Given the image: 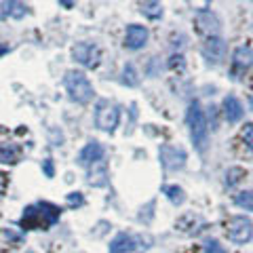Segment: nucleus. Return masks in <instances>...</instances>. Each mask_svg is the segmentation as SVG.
Instances as JSON below:
<instances>
[{"instance_id": "22", "label": "nucleus", "mask_w": 253, "mask_h": 253, "mask_svg": "<svg viewBox=\"0 0 253 253\" xmlns=\"http://www.w3.org/2000/svg\"><path fill=\"white\" fill-rule=\"evenodd\" d=\"M234 205L245 211H253V192H239L234 196Z\"/></svg>"}, {"instance_id": "18", "label": "nucleus", "mask_w": 253, "mask_h": 253, "mask_svg": "<svg viewBox=\"0 0 253 253\" xmlns=\"http://www.w3.org/2000/svg\"><path fill=\"white\" fill-rule=\"evenodd\" d=\"M141 13H144L148 19L163 17V4H161V0H144V2H141Z\"/></svg>"}, {"instance_id": "17", "label": "nucleus", "mask_w": 253, "mask_h": 253, "mask_svg": "<svg viewBox=\"0 0 253 253\" xmlns=\"http://www.w3.org/2000/svg\"><path fill=\"white\" fill-rule=\"evenodd\" d=\"M19 161V150L15 144H9V141H4V144H0V163L2 165H15Z\"/></svg>"}, {"instance_id": "15", "label": "nucleus", "mask_w": 253, "mask_h": 253, "mask_svg": "<svg viewBox=\"0 0 253 253\" xmlns=\"http://www.w3.org/2000/svg\"><path fill=\"white\" fill-rule=\"evenodd\" d=\"M245 114V108L239 99L234 97V95H228V97L224 99V116L228 123H239L241 118Z\"/></svg>"}, {"instance_id": "10", "label": "nucleus", "mask_w": 253, "mask_h": 253, "mask_svg": "<svg viewBox=\"0 0 253 253\" xmlns=\"http://www.w3.org/2000/svg\"><path fill=\"white\" fill-rule=\"evenodd\" d=\"M196 26H199V30L203 32V34H207L209 38L211 36H217L219 30H221V23H219V17L215 13H211L207 9H203L196 13Z\"/></svg>"}, {"instance_id": "3", "label": "nucleus", "mask_w": 253, "mask_h": 253, "mask_svg": "<svg viewBox=\"0 0 253 253\" xmlns=\"http://www.w3.org/2000/svg\"><path fill=\"white\" fill-rule=\"evenodd\" d=\"M63 86L70 95V99L76 101V104H89L93 99V84L91 81L84 76V72H78V70H70L63 76Z\"/></svg>"}, {"instance_id": "8", "label": "nucleus", "mask_w": 253, "mask_h": 253, "mask_svg": "<svg viewBox=\"0 0 253 253\" xmlns=\"http://www.w3.org/2000/svg\"><path fill=\"white\" fill-rule=\"evenodd\" d=\"M158 158H161L163 167L167 169V171H179V169H184L188 154H186L184 148L165 144V146L158 148Z\"/></svg>"}, {"instance_id": "23", "label": "nucleus", "mask_w": 253, "mask_h": 253, "mask_svg": "<svg viewBox=\"0 0 253 253\" xmlns=\"http://www.w3.org/2000/svg\"><path fill=\"white\" fill-rule=\"evenodd\" d=\"M243 177H245V169H241V167H232L230 171L226 173V186H228V188H234Z\"/></svg>"}, {"instance_id": "27", "label": "nucleus", "mask_w": 253, "mask_h": 253, "mask_svg": "<svg viewBox=\"0 0 253 253\" xmlns=\"http://www.w3.org/2000/svg\"><path fill=\"white\" fill-rule=\"evenodd\" d=\"M42 171H44V175H46V177H53V161H51V158H46V161H44Z\"/></svg>"}, {"instance_id": "7", "label": "nucleus", "mask_w": 253, "mask_h": 253, "mask_svg": "<svg viewBox=\"0 0 253 253\" xmlns=\"http://www.w3.org/2000/svg\"><path fill=\"white\" fill-rule=\"evenodd\" d=\"M72 57L84 68H97L101 61V51L97 44L93 42H76L72 46Z\"/></svg>"}, {"instance_id": "21", "label": "nucleus", "mask_w": 253, "mask_h": 253, "mask_svg": "<svg viewBox=\"0 0 253 253\" xmlns=\"http://www.w3.org/2000/svg\"><path fill=\"white\" fill-rule=\"evenodd\" d=\"M165 194H167V199L173 205H184V201H186V194L179 186H165Z\"/></svg>"}, {"instance_id": "29", "label": "nucleus", "mask_w": 253, "mask_h": 253, "mask_svg": "<svg viewBox=\"0 0 253 253\" xmlns=\"http://www.w3.org/2000/svg\"><path fill=\"white\" fill-rule=\"evenodd\" d=\"M9 51H11V49H9V46H6V44H0V57H2V55H6Z\"/></svg>"}, {"instance_id": "14", "label": "nucleus", "mask_w": 253, "mask_h": 253, "mask_svg": "<svg viewBox=\"0 0 253 253\" xmlns=\"http://www.w3.org/2000/svg\"><path fill=\"white\" fill-rule=\"evenodd\" d=\"M28 6L19 0H0V19H21L26 17Z\"/></svg>"}, {"instance_id": "1", "label": "nucleus", "mask_w": 253, "mask_h": 253, "mask_svg": "<svg viewBox=\"0 0 253 253\" xmlns=\"http://www.w3.org/2000/svg\"><path fill=\"white\" fill-rule=\"evenodd\" d=\"M61 211L51 203H36L23 209L21 226L26 230H49V228L59 219Z\"/></svg>"}, {"instance_id": "26", "label": "nucleus", "mask_w": 253, "mask_h": 253, "mask_svg": "<svg viewBox=\"0 0 253 253\" xmlns=\"http://www.w3.org/2000/svg\"><path fill=\"white\" fill-rule=\"evenodd\" d=\"M66 201H68L70 207H81V205L84 203V199H83V194H81V192H70Z\"/></svg>"}, {"instance_id": "16", "label": "nucleus", "mask_w": 253, "mask_h": 253, "mask_svg": "<svg viewBox=\"0 0 253 253\" xmlns=\"http://www.w3.org/2000/svg\"><path fill=\"white\" fill-rule=\"evenodd\" d=\"M232 61H234V68H239V70L251 68L253 66V49H251L249 44H241L239 49L234 51Z\"/></svg>"}, {"instance_id": "4", "label": "nucleus", "mask_w": 253, "mask_h": 253, "mask_svg": "<svg viewBox=\"0 0 253 253\" xmlns=\"http://www.w3.org/2000/svg\"><path fill=\"white\" fill-rule=\"evenodd\" d=\"M150 243H152L150 236H133V234L121 232L110 243V253H139L148 249Z\"/></svg>"}, {"instance_id": "24", "label": "nucleus", "mask_w": 253, "mask_h": 253, "mask_svg": "<svg viewBox=\"0 0 253 253\" xmlns=\"http://www.w3.org/2000/svg\"><path fill=\"white\" fill-rule=\"evenodd\" d=\"M203 253H228L221 245L217 243V241H207L205 243V249H203Z\"/></svg>"}, {"instance_id": "2", "label": "nucleus", "mask_w": 253, "mask_h": 253, "mask_svg": "<svg viewBox=\"0 0 253 253\" xmlns=\"http://www.w3.org/2000/svg\"><path fill=\"white\" fill-rule=\"evenodd\" d=\"M186 125L190 131V139H192L194 148L199 152H205L209 144V123L205 118V112L199 101H192L188 106V114H186Z\"/></svg>"}, {"instance_id": "9", "label": "nucleus", "mask_w": 253, "mask_h": 253, "mask_svg": "<svg viewBox=\"0 0 253 253\" xmlns=\"http://www.w3.org/2000/svg\"><path fill=\"white\" fill-rule=\"evenodd\" d=\"M148 36L150 32L146 26H139V23H131L125 32V46L131 51H139L144 49L146 42H148Z\"/></svg>"}, {"instance_id": "6", "label": "nucleus", "mask_w": 253, "mask_h": 253, "mask_svg": "<svg viewBox=\"0 0 253 253\" xmlns=\"http://www.w3.org/2000/svg\"><path fill=\"white\" fill-rule=\"evenodd\" d=\"M118 118H121V110L112 101H99L97 110H95V125L99 126L101 131L112 133L118 125Z\"/></svg>"}, {"instance_id": "28", "label": "nucleus", "mask_w": 253, "mask_h": 253, "mask_svg": "<svg viewBox=\"0 0 253 253\" xmlns=\"http://www.w3.org/2000/svg\"><path fill=\"white\" fill-rule=\"evenodd\" d=\"M4 190H6V175L0 171V196L4 194Z\"/></svg>"}, {"instance_id": "31", "label": "nucleus", "mask_w": 253, "mask_h": 253, "mask_svg": "<svg viewBox=\"0 0 253 253\" xmlns=\"http://www.w3.org/2000/svg\"><path fill=\"white\" fill-rule=\"evenodd\" d=\"M26 253H34V251H26Z\"/></svg>"}, {"instance_id": "13", "label": "nucleus", "mask_w": 253, "mask_h": 253, "mask_svg": "<svg viewBox=\"0 0 253 253\" xmlns=\"http://www.w3.org/2000/svg\"><path fill=\"white\" fill-rule=\"evenodd\" d=\"M99 158H104V146L99 144V141H89L81 152H78V165L81 167H89L91 163H95V161H99Z\"/></svg>"}, {"instance_id": "25", "label": "nucleus", "mask_w": 253, "mask_h": 253, "mask_svg": "<svg viewBox=\"0 0 253 253\" xmlns=\"http://www.w3.org/2000/svg\"><path fill=\"white\" fill-rule=\"evenodd\" d=\"M243 141L247 144L249 150H253V125H245V129H243Z\"/></svg>"}, {"instance_id": "5", "label": "nucleus", "mask_w": 253, "mask_h": 253, "mask_svg": "<svg viewBox=\"0 0 253 253\" xmlns=\"http://www.w3.org/2000/svg\"><path fill=\"white\" fill-rule=\"evenodd\" d=\"M226 236L234 245H245L253 239V224L249 217L234 215L226 221Z\"/></svg>"}, {"instance_id": "30", "label": "nucleus", "mask_w": 253, "mask_h": 253, "mask_svg": "<svg viewBox=\"0 0 253 253\" xmlns=\"http://www.w3.org/2000/svg\"><path fill=\"white\" fill-rule=\"evenodd\" d=\"M61 2H63V4H68V6H70V4H72V0H61Z\"/></svg>"}, {"instance_id": "20", "label": "nucleus", "mask_w": 253, "mask_h": 253, "mask_svg": "<svg viewBox=\"0 0 253 253\" xmlns=\"http://www.w3.org/2000/svg\"><path fill=\"white\" fill-rule=\"evenodd\" d=\"M121 83L126 84V86H137L139 84V76L135 72V68H133V63H126V66L123 68V78Z\"/></svg>"}, {"instance_id": "11", "label": "nucleus", "mask_w": 253, "mask_h": 253, "mask_svg": "<svg viewBox=\"0 0 253 253\" xmlns=\"http://www.w3.org/2000/svg\"><path fill=\"white\" fill-rule=\"evenodd\" d=\"M201 53L209 63H219L226 55V42L221 41L219 36H211V38H207V42L203 44Z\"/></svg>"}, {"instance_id": "12", "label": "nucleus", "mask_w": 253, "mask_h": 253, "mask_svg": "<svg viewBox=\"0 0 253 253\" xmlns=\"http://www.w3.org/2000/svg\"><path fill=\"white\" fill-rule=\"evenodd\" d=\"M86 169H89L86 181H89L93 188H104V186H108V163H106V158H99V161L91 163Z\"/></svg>"}, {"instance_id": "19", "label": "nucleus", "mask_w": 253, "mask_h": 253, "mask_svg": "<svg viewBox=\"0 0 253 253\" xmlns=\"http://www.w3.org/2000/svg\"><path fill=\"white\" fill-rule=\"evenodd\" d=\"M19 241H21V234H17L15 230H9V228L0 230V251H4L6 247H13V245Z\"/></svg>"}]
</instances>
